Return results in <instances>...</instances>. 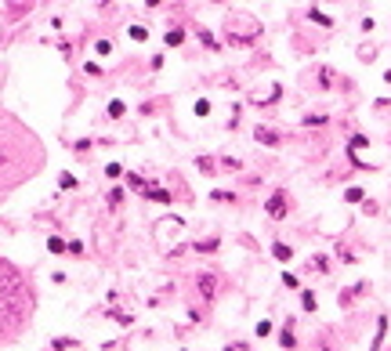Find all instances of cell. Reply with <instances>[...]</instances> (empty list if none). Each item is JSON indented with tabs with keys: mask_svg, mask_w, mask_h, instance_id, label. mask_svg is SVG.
I'll use <instances>...</instances> for the list:
<instances>
[{
	"mask_svg": "<svg viewBox=\"0 0 391 351\" xmlns=\"http://www.w3.org/2000/svg\"><path fill=\"white\" fill-rule=\"evenodd\" d=\"M120 203H123V188H113L109 192V207H120Z\"/></svg>",
	"mask_w": 391,
	"mask_h": 351,
	"instance_id": "cell-13",
	"label": "cell"
},
{
	"mask_svg": "<svg viewBox=\"0 0 391 351\" xmlns=\"http://www.w3.org/2000/svg\"><path fill=\"white\" fill-rule=\"evenodd\" d=\"M225 29H228V40L232 44H250L261 33V22H257L254 15H246V11H236V15L225 18Z\"/></svg>",
	"mask_w": 391,
	"mask_h": 351,
	"instance_id": "cell-3",
	"label": "cell"
},
{
	"mask_svg": "<svg viewBox=\"0 0 391 351\" xmlns=\"http://www.w3.org/2000/svg\"><path fill=\"white\" fill-rule=\"evenodd\" d=\"M268 333H272V322L261 319V322H257V337H268Z\"/></svg>",
	"mask_w": 391,
	"mask_h": 351,
	"instance_id": "cell-16",
	"label": "cell"
},
{
	"mask_svg": "<svg viewBox=\"0 0 391 351\" xmlns=\"http://www.w3.org/2000/svg\"><path fill=\"white\" fill-rule=\"evenodd\" d=\"M214 199H218V203H232L236 196H232V192H214Z\"/></svg>",
	"mask_w": 391,
	"mask_h": 351,
	"instance_id": "cell-19",
	"label": "cell"
},
{
	"mask_svg": "<svg viewBox=\"0 0 391 351\" xmlns=\"http://www.w3.org/2000/svg\"><path fill=\"white\" fill-rule=\"evenodd\" d=\"M254 138H257V141H265V145H279V141H283V138H279V134L272 131V127H257Z\"/></svg>",
	"mask_w": 391,
	"mask_h": 351,
	"instance_id": "cell-5",
	"label": "cell"
},
{
	"mask_svg": "<svg viewBox=\"0 0 391 351\" xmlns=\"http://www.w3.org/2000/svg\"><path fill=\"white\" fill-rule=\"evenodd\" d=\"M181 40H185V29H178V25H174V29L167 33V47H178Z\"/></svg>",
	"mask_w": 391,
	"mask_h": 351,
	"instance_id": "cell-8",
	"label": "cell"
},
{
	"mask_svg": "<svg viewBox=\"0 0 391 351\" xmlns=\"http://www.w3.org/2000/svg\"><path fill=\"white\" fill-rule=\"evenodd\" d=\"M105 178H123V167H120V163H109V167H105Z\"/></svg>",
	"mask_w": 391,
	"mask_h": 351,
	"instance_id": "cell-12",
	"label": "cell"
},
{
	"mask_svg": "<svg viewBox=\"0 0 391 351\" xmlns=\"http://www.w3.org/2000/svg\"><path fill=\"white\" fill-rule=\"evenodd\" d=\"M362 199V188H348V203H359Z\"/></svg>",
	"mask_w": 391,
	"mask_h": 351,
	"instance_id": "cell-20",
	"label": "cell"
},
{
	"mask_svg": "<svg viewBox=\"0 0 391 351\" xmlns=\"http://www.w3.org/2000/svg\"><path fill=\"white\" fill-rule=\"evenodd\" d=\"M58 185H62V188H73V185H76V178H73V174H62Z\"/></svg>",
	"mask_w": 391,
	"mask_h": 351,
	"instance_id": "cell-17",
	"label": "cell"
},
{
	"mask_svg": "<svg viewBox=\"0 0 391 351\" xmlns=\"http://www.w3.org/2000/svg\"><path fill=\"white\" fill-rule=\"evenodd\" d=\"M48 250H54V254H62V250H65V243H62L58 235H51V239H48Z\"/></svg>",
	"mask_w": 391,
	"mask_h": 351,
	"instance_id": "cell-14",
	"label": "cell"
},
{
	"mask_svg": "<svg viewBox=\"0 0 391 351\" xmlns=\"http://www.w3.org/2000/svg\"><path fill=\"white\" fill-rule=\"evenodd\" d=\"M109 116H123V101H109Z\"/></svg>",
	"mask_w": 391,
	"mask_h": 351,
	"instance_id": "cell-15",
	"label": "cell"
},
{
	"mask_svg": "<svg viewBox=\"0 0 391 351\" xmlns=\"http://www.w3.org/2000/svg\"><path fill=\"white\" fill-rule=\"evenodd\" d=\"M272 254L279 257V261H290V257H293V250H290L286 243H275V246H272Z\"/></svg>",
	"mask_w": 391,
	"mask_h": 351,
	"instance_id": "cell-9",
	"label": "cell"
},
{
	"mask_svg": "<svg viewBox=\"0 0 391 351\" xmlns=\"http://www.w3.org/2000/svg\"><path fill=\"white\" fill-rule=\"evenodd\" d=\"M130 40H148V29L145 25H130Z\"/></svg>",
	"mask_w": 391,
	"mask_h": 351,
	"instance_id": "cell-11",
	"label": "cell"
},
{
	"mask_svg": "<svg viewBox=\"0 0 391 351\" xmlns=\"http://www.w3.org/2000/svg\"><path fill=\"white\" fill-rule=\"evenodd\" d=\"M279 340H283V348H293V329H283V337H279Z\"/></svg>",
	"mask_w": 391,
	"mask_h": 351,
	"instance_id": "cell-18",
	"label": "cell"
},
{
	"mask_svg": "<svg viewBox=\"0 0 391 351\" xmlns=\"http://www.w3.org/2000/svg\"><path fill=\"white\" fill-rule=\"evenodd\" d=\"M145 4H148V7H156V4H160V0H145Z\"/></svg>",
	"mask_w": 391,
	"mask_h": 351,
	"instance_id": "cell-21",
	"label": "cell"
},
{
	"mask_svg": "<svg viewBox=\"0 0 391 351\" xmlns=\"http://www.w3.org/2000/svg\"><path fill=\"white\" fill-rule=\"evenodd\" d=\"M199 290H203V297H214V290H218V279H214V275H199Z\"/></svg>",
	"mask_w": 391,
	"mask_h": 351,
	"instance_id": "cell-6",
	"label": "cell"
},
{
	"mask_svg": "<svg viewBox=\"0 0 391 351\" xmlns=\"http://www.w3.org/2000/svg\"><path fill=\"white\" fill-rule=\"evenodd\" d=\"M301 304H304V311H315V308H319V301H315L312 290H301Z\"/></svg>",
	"mask_w": 391,
	"mask_h": 351,
	"instance_id": "cell-7",
	"label": "cell"
},
{
	"mask_svg": "<svg viewBox=\"0 0 391 351\" xmlns=\"http://www.w3.org/2000/svg\"><path fill=\"white\" fill-rule=\"evenodd\" d=\"M326 268H330L326 257H312V261H308V272H326Z\"/></svg>",
	"mask_w": 391,
	"mask_h": 351,
	"instance_id": "cell-10",
	"label": "cell"
},
{
	"mask_svg": "<svg viewBox=\"0 0 391 351\" xmlns=\"http://www.w3.org/2000/svg\"><path fill=\"white\" fill-rule=\"evenodd\" d=\"M268 217H272V221H283L286 214H290V207H286V196H283V192H275V196L272 199H268Z\"/></svg>",
	"mask_w": 391,
	"mask_h": 351,
	"instance_id": "cell-4",
	"label": "cell"
},
{
	"mask_svg": "<svg viewBox=\"0 0 391 351\" xmlns=\"http://www.w3.org/2000/svg\"><path fill=\"white\" fill-rule=\"evenodd\" d=\"M44 167V145L15 116L0 113V196Z\"/></svg>",
	"mask_w": 391,
	"mask_h": 351,
	"instance_id": "cell-1",
	"label": "cell"
},
{
	"mask_svg": "<svg viewBox=\"0 0 391 351\" xmlns=\"http://www.w3.org/2000/svg\"><path fill=\"white\" fill-rule=\"evenodd\" d=\"M33 290L29 282L18 275L15 264L0 261V344L15 340L25 329V322L33 315Z\"/></svg>",
	"mask_w": 391,
	"mask_h": 351,
	"instance_id": "cell-2",
	"label": "cell"
}]
</instances>
